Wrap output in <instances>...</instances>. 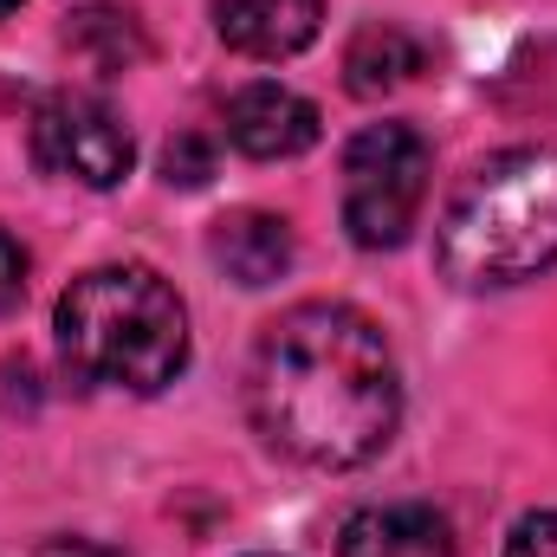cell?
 <instances>
[{
  "label": "cell",
  "mask_w": 557,
  "mask_h": 557,
  "mask_svg": "<svg viewBox=\"0 0 557 557\" xmlns=\"http://www.w3.org/2000/svg\"><path fill=\"white\" fill-rule=\"evenodd\" d=\"M247 409L278 454L305 467H363L403 421V376L389 337L357 305H292L247 363Z\"/></svg>",
  "instance_id": "1"
},
{
  "label": "cell",
  "mask_w": 557,
  "mask_h": 557,
  "mask_svg": "<svg viewBox=\"0 0 557 557\" xmlns=\"http://www.w3.org/2000/svg\"><path fill=\"white\" fill-rule=\"evenodd\" d=\"M26 298V247L0 227V318Z\"/></svg>",
  "instance_id": "14"
},
{
  "label": "cell",
  "mask_w": 557,
  "mask_h": 557,
  "mask_svg": "<svg viewBox=\"0 0 557 557\" xmlns=\"http://www.w3.org/2000/svg\"><path fill=\"white\" fill-rule=\"evenodd\" d=\"M59 350L85 383L156 396L188 370V311L149 267H91L59 298Z\"/></svg>",
  "instance_id": "3"
},
{
  "label": "cell",
  "mask_w": 557,
  "mask_h": 557,
  "mask_svg": "<svg viewBox=\"0 0 557 557\" xmlns=\"http://www.w3.org/2000/svg\"><path fill=\"white\" fill-rule=\"evenodd\" d=\"M39 557H124V552H111V545H98V539H46Z\"/></svg>",
  "instance_id": "15"
},
{
  "label": "cell",
  "mask_w": 557,
  "mask_h": 557,
  "mask_svg": "<svg viewBox=\"0 0 557 557\" xmlns=\"http://www.w3.org/2000/svg\"><path fill=\"white\" fill-rule=\"evenodd\" d=\"M208 253H214V267L234 278V285H273V278L292 273V253H298V240H292V227H285V214H267V208H240V214H221L214 221V234H208Z\"/></svg>",
  "instance_id": "9"
},
{
  "label": "cell",
  "mask_w": 557,
  "mask_h": 557,
  "mask_svg": "<svg viewBox=\"0 0 557 557\" xmlns=\"http://www.w3.org/2000/svg\"><path fill=\"white\" fill-rule=\"evenodd\" d=\"M13 7H20V0H0V20H7V13H13Z\"/></svg>",
  "instance_id": "16"
},
{
  "label": "cell",
  "mask_w": 557,
  "mask_h": 557,
  "mask_svg": "<svg viewBox=\"0 0 557 557\" xmlns=\"http://www.w3.org/2000/svg\"><path fill=\"white\" fill-rule=\"evenodd\" d=\"M552 260H557V149L525 143V149L486 156L454 188V201L441 208L434 267L467 292H493V285L539 278Z\"/></svg>",
  "instance_id": "2"
},
{
  "label": "cell",
  "mask_w": 557,
  "mask_h": 557,
  "mask_svg": "<svg viewBox=\"0 0 557 557\" xmlns=\"http://www.w3.org/2000/svg\"><path fill=\"white\" fill-rule=\"evenodd\" d=\"M324 0H214V33L240 59H292L318 39Z\"/></svg>",
  "instance_id": "8"
},
{
  "label": "cell",
  "mask_w": 557,
  "mask_h": 557,
  "mask_svg": "<svg viewBox=\"0 0 557 557\" xmlns=\"http://www.w3.org/2000/svg\"><path fill=\"white\" fill-rule=\"evenodd\" d=\"M506 557H557V512H525L506 539Z\"/></svg>",
  "instance_id": "13"
},
{
  "label": "cell",
  "mask_w": 557,
  "mask_h": 557,
  "mask_svg": "<svg viewBox=\"0 0 557 557\" xmlns=\"http://www.w3.org/2000/svg\"><path fill=\"white\" fill-rule=\"evenodd\" d=\"M227 143L240 149V156H253V162H285V156H305L311 143H318V104L311 98H298L292 85H273V78H260V85H247V91H234L227 98Z\"/></svg>",
  "instance_id": "6"
},
{
  "label": "cell",
  "mask_w": 557,
  "mask_h": 557,
  "mask_svg": "<svg viewBox=\"0 0 557 557\" xmlns=\"http://www.w3.org/2000/svg\"><path fill=\"white\" fill-rule=\"evenodd\" d=\"M421 65H428V46H421L416 33L389 26V20L363 26V33L344 46V85H350L357 98H383V91H403L409 78H421Z\"/></svg>",
  "instance_id": "10"
},
{
  "label": "cell",
  "mask_w": 557,
  "mask_h": 557,
  "mask_svg": "<svg viewBox=\"0 0 557 557\" xmlns=\"http://www.w3.org/2000/svg\"><path fill=\"white\" fill-rule=\"evenodd\" d=\"M65 46L91 72H131L149 59V33H143L137 7H124V0H85L65 26Z\"/></svg>",
  "instance_id": "11"
},
{
  "label": "cell",
  "mask_w": 557,
  "mask_h": 557,
  "mask_svg": "<svg viewBox=\"0 0 557 557\" xmlns=\"http://www.w3.org/2000/svg\"><path fill=\"white\" fill-rule=\"evenodd\" d=\"M428 201V143L409 124H370L344 149V227L357 247H403Z\"/></svg>",
  "instance_id": "4"
},
{
  "label": "cell",
  "mask_w": 557,
  "mask_h": 557,
  "mask_svg": "<svg viewBox=\"0 0 557 557\" xmlns=\"http://www.w3.org/2000/svg\"><path fill=\"white\" fill-rule=\"evenodd\" d=\"M33 162L78 188H117L137 162V137L104 98L59 91L33 111Z\"/></svg>",
  "instance_id": "5"
},
{
  "label": "cell",
  "mask_w": 557,
  "mask_h": 557,
  "mask_svg": "<svg viewBox=\"0 0 557 557\" xmlns=\"http://www.w3.org/2000/svg\"><path fill=\"white\" fill-rule=\"evenodd\" d=\"M337 557H454V525L421 499L363 506L344 519Z\"/></svg>",
  "instance_id": "7"
},
{
  "label": "cell",
  "mask_w": 557,
  "mask_h": 557,
  "mask_svg": "<svg viewBox=\"0 0 557 557\" xmlns=\"http://www.w3.org/2000/svg\"><path fill=\"white\" fill-rule=\"evenodd\" d=\"M214 175V143L208 137H175L162 149V182L169 188H201Z\"/></svg>",
  "instance_id": "12"
}]
</instances>
